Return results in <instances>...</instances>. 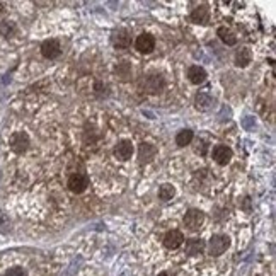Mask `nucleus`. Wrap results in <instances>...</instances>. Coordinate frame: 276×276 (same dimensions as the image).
Listing matches in <instances>:
<instances>
[{
    "label": "nucleus",
    "mask_w": 276,
    "mask_h": 276,
    "mask_svg": "<svg viewBox=\"0 0 276 276\" xmlns=\"http://www.w3.org/2000/svg\"><path fill=\"white\" fill-rule=\"evenodd\" d=\"M203 222H205V213L201 210H196V208H191V210L186 211L184 218H182V223L184 227L191 232H198L201 228Z\"/></svg>",
    "instance_id": "nucleus-1"
},
{
    "label": "nucleus",
    "mask_w": 276,
    "mask_h": 276,
    "mask_svg": "<svg viewBox=\"0 0 276 276\" xmlns=\"http://www.w3.org/2000/svg\"><path fill=\"white\" fill-rule=\"evenodd\" d=\"M228 245H230V239L223 233H216L208 242V254L210 256H220L228 249Z\"/></svg>",
    "instance_id": "nucleus-2"
},
{
    "label": "nucleus",
    "mask_w": 276,
    "mask_h": 276,
    "mask_svg": "<svg viewBox=\"0 0 276 276\" xmlns=\"http://www.w3.org/2000/svg\"><path fill=\"white\" fill-rule=\"evenodd\" d=\"M111 43H113L114 48H118V50L130 48V45H131L130 31H128V29H125V28L114 29V31L111 33Z\"/></svg>",
    "instance_id": "nucleus-3"
},
{
    "label": "nucleus",
    "mask_w": 276,
    "mask_h": 276,
    "mask_svg": "<svg viewBox=\"0 0 276 276\" xmlns=\"http://www.w3.org/2000/svg\"><path fill=\"white\" fill-rule=\"evenodd\" d=\"M135 50H137L138 53H152L155 50V38L152 35H148V33H142L140 36H137V40H135Z\"/></svg>",
    "instance_id": "nucleus-4"
},
{
    "label": "nucleus",
    "mask_w": 276,
    "mask_h": 276,
    "mask_svg": "<svg viewBox=\"0 0 276 276\" xmlns=\"http://www.w3.org/2000/svg\"><path fill=\"white\" fill-rule=\"evenodd\" d=\"M87 186H89L87 174L75 172V174H72V176L69 177V189L72 191V193H75V194L84 193V191L87 189Z\"/></svg>",
    "instance_id": "nucleus-5"
},
{
    "label": "nucleus",
    "mask_w": 276,
    "mask_h": 276,
    "mask_svg": "<svg viewBox=\"0 0 276 276\" xmlns=\"http://www.w3.org/2000/svg\"><path fill=\"white\" fill-rule=\"evenodd\" d=\"M155 155H157L155 145H152V143H148V142L140 143V147H138V162H140V165H148L152 160L155 159Z\"/></svg>",
    "instance_id": "nucleus-6"
},
{
    "label": "nucleus",
    "mask_w": 276,
    "mask_h": 276,
    "mask_svg": "<svg viewBox=\"0 0 276 276\" xmlns=\"http://www.w3.org/2000/svg\"><path fill=\"white\" fill-rule=\"evenodd\" d=\"M143 87H145V91L148 92V94H159V92H162V89L165 87V80H164L162 75L152 74L145 79Z\"/></svg>",
    "instance_id": "nucleus-7"
},
{
    "label": "nucleus",
    "mask_w": 276,
    "mask_h": 276,
    "mask_svg": "<svg viewBox=\"0 0 276 276\" xmlns=\"http://www.w3.org/2000/svg\"><path fill=\"white\" fill-rule=\"evenodd\" d=\"M62 53V46H60V41L58 40H46L43 41V45H41V55H43L45 58H48V60H55L57 57H60Z\"/></svg>",
    "instance_id": "nucleus-8"
},
{
    "label": "nucleus",
    "mask_w": 276,
    "mask_h": 276,
    "mask_svg": "<svg viewBox=\"0 0 276 276\" xmlns=\"http://www.w3.org/2000/svg\"><path fill=\"white\" fill-rule=\"evenodd\" d=\"M232 155H233L232 148L227 145H215L213 150H211V157H213V160L218 165H227L230 162Z\"/></svg>",
    "instance_id": "nucleus-9"
},
{
    "label": "nucleus",
    "mask_w": 276,
    "mask_h": 276,
    "mask_svg": "<svg viewBox=\"0 0 276 276\" xmlns=\"http://www.w3.org/2000/svg\"><path fill=\"white\" fill-rule=\"evenodd\" d=\"M11 148L16 152V154H24V152L29 148V137L24 131H18L11 137Z\"/></svg>",
    "instance_id": "nucleus-10"
},
{
    "label": "nucleus",
    "mask_w": 276,
    "mask_h": 276,
    "mask_svg": "<svg viewBox=\"0 0 276 276\" xmlns=\"http://www.w3.org/2000/svg\"><path fill=\"white\" fill-rule=\"evenodd\" d=\"M131 155H133V143H131L130 140L118 142V145L114 147V157H116L118 160H121V162H125V160L131 159Z\"/></svg>",
    "instance_id": "nucleus-11"
},
{
    "label": "nucleus",
    "mask_w": 276,
    "mask_h": 276,
    "mask_svg": "<svg viewBox=\"0 0 276 276\" xmlns=\"http://www.w3.org/2000/svg\"><path fill=\"white\" fill-rule=\"evenodd\" d=\"M189 19H191V23L199 24V26H205V24H208L210 23V9H208V6L201 4V6H198L196 9H193Z\"/></svg>",
    "instance_id": "nucleus-12"
},
{
    "label": "nucleus",
    "mask_w": 276,
    "mask_h": 276,
    "mask_svg": "<svg viewBox=\"0 0 276 276\" xmlns=\"http://www.w3.org/2000/svg\"><path fill=\"white\" fill-rule=\"evenodd\" d=\"M182 242H184V235H182V232H179V230H169L164 235V245L167 249L181 247Z\"/></svg>",
    "instance_id": "nucleus-13"
},
{
    "label": "nucleus",
    "mask_w": 276,
    "mask_h": 276,
    "mask_svg": "<svg viewBox=\"0 0 276 276\" xmlns=\"http://www.w3.org/2000/svg\"><path fill=\"white\" fill-rule=\"evenodd\" d=\"M188 79L191 84H194V86H199V84H203L206 80V70L203 69V67L199 65H193L188 69Z\"/></svg>",
    "instance_id": "nucleus-14"
},
{
    "label": "nucleus",
    "mask_w": 276,
    "mask_h": 276,
    "mask_svg": "<svg viewBox=\"0 0 276 276\" xmlns=\"http://www.w3.org/2000/svg\"><path fill=\"white\" fill-rule=\"evenodd\" d=\"M213 104L215 99L210 94H206V92H199L194 97V106H196V109H199V111H208Z\"/></svg>",
    "instance_id": "nucleus-15"
},
{
    "label": "nucleus",
    "mask_w": 276,
    "mask_h": 276,
    "mask_svg": "<svg viewBox=\"0 0 276 276\" xmlns=\"http://www.w3.org/2000/svg\"><path fill=\"white\" fill-rule=\"evenodd\" d=\"M250 62H252V52H250L249 48L239 50V52L235 53V57H233V63H235V67H240V69L247 67Z\"/></svg>",
    "instance_id": "nucleus-16"
},
{
    "label": "nucleus",
    "mask_w": 276,
    "mask_h": 276,
    "mask_svg": "<svg viewBox=\"0 0 276 276\" xmlns=\"http://www.w3.org/2000/svg\"><path fill=\"white\" fill-rule=\"evenodd\" d=\"M205 242L201 239H188L186 240V254L188 256H196V254H201L205 250Z\"/></svg>",
    "instance_id": "nucleus-17"
},
{
    "label": "nucleus",
    "mask_w": 276,
    "mask_h": 276,
    "mask_svg": "<svg viewBox=\"0 0 276 276\" xmlns=\"http://www.w3.org/2000/svg\"><path fill=\"white\" fill-rule=\"evenodd\" d=\"M193 138H194L193 131L184 128L176 135V145L177 147H186V145H189V143L193 142Z\"/></svg>",
    "instance_id": "nucleus-18"
},
{
    "label": "nucleus",
    "mask_w": 276,
    "mask_h": 276,
    "mask_svg": "<svg viewBox=\"0 0 276 276\" xmlns=\"http://www.w3.org/2000/svg\"><path fill=\"white\" fill-rule=\"evenodd\" d=\"M216 35L220 36V40L223 41L225 45H228V46H233L237 43V36L233 35V33L230 31V29H227L225 26L222 28H218V31H216Z\"/></svg>",
    "instance_id": "nucleus-19"
},
{
    "label": "nucleus",
    "mask_w": 276,
    "mask_h": 276,
    "mask_svg": "<svg viewBox=\"0 0 276 276\" xmlns=\"http://www.w3.org/2000/svg\"><path fill=\"white\" fill-rule=\"evenodd\" d=\"M176 196V188H174L172 184H162L159 188V198L162 199V201H169V199H172Z\"/></svg>",
    "instance_id": "nucleus-20"
},
{
    "label": "nucleus",
    "mask_w": 276,
    "mask_h": 276,
    "mask_svg": "<svg viewBox=\"0 0 276 276\" xmlns=\"http://www.w3.org/2000/svg\"><path fill=\"white\" fill-rule=\"evenodd\" d=\"M89 138H91V143H94V140L99 138V133H97V130L92 125H87L86 130H84V140H86V143L89 142Z\"/></svg>",
    "instance_id": "nucleus-21"
},
{
    "label": "nucleus",
    "mask_w": 276,
    "mask_h": 276,
    "mask_svg": "<svg viewBox=\"0 0 276 276\" xmlns=\"http://www.w3.org/2000/svg\"><path fill=\"white\" fill-rule=\"evenodd\" d=\"M116 74L120 75L121 79H126V77H128V75L131 74V67H130L126 62L118 63V67H116Z\"/></svg>",
    "instance_id": "nucleus-22"
},
{
    "label": "nucleus",
    "mask_w": 276,
    "mask_h": 276,
    "mask_svg": "<svg viewBox=\"0 0 276 276\" xmlns=\"http://www.w3.org/2000/svg\"><path fill=\"white\" fill-rule=\"evenodd\" d=\"M0 31H2V35L4 36H12L14 35V31H16V26H14V23H4L2 26H0Z\"/></svg>",
    "instance_id": "nucleus-23"
},
{
    "label": "nucleus",
    "mask_w": 276,
    "mask_h": 276,
    "mask_svg": "<svg viewBox=\"0 0 276 276\" xmlns=\"http://www.w3.org/2000/svg\"><path fill=\"white\" fill-rule=\"evenodd\" d=\"M94 92H96L97 97H106V96L109 94V92H108V86H106V84H103V82H97L96 84Z\"/></svg>",
    "instance_id": "nucleus-24"
},
{
    "label": "nucleus",
    "mask_w": 276,
    "mask_h": 276,
    "mask_svg": "<svg viewBox=\"0 0 276 276\" xmlns=\"http://www.w3.org/2000/svg\"><path fill=\"white\" fill-rule=\"evenodd\" d=\"M206 150H208V143L205 142V140H198L196 145H194V152L199 155H205Z\"/></svg>",
    "instance_id": "nucleus-25"
},
{
    "label": "nucleus",
    "mask_w": 276,
    "mask_h": 276,
    "mask_svg": "<svg viewBox=\"0 0 276 276\" xmlns=\"http://www.w3.org/2000/svg\"><path fill=\"white\" fill-rule=\"evenodd\" d=\"M6 276H28V274L23 267H11V269L6 273Z\"/></svg>",
    "instance_id": "nucleus-26"
},
{
    "label": "nucleus",
    "mask_w": 276,
    "mask_h": 276,
    "mask_svg": "<svg viewBox=\"0 0 276 276\" xmlns=\"http://www.w3.org/2000/svg\"><path fill=\"white\" fill-rule=\"evenodd\" d=\"M242 208H244L245 211H250V198L249 196L244 198V205H242Z\"/></svg>",
    "instance_id": "nucleus-27"
},
{
    "label": "nucleus",
    "mask_w": 276,
    "mask_h": 276,
    "mask_svg": "<svg viewBox=\"0 0 276 276\" xmlns=\"http://www.w3.org/2000/svg\"><path fill=\"white\" fill-rule=\"evenodd\" d=\"M157 276H174V274L171 273V271H162V273H159Z\"/></svg>",
    "instance_id": "nucleus-28"
}]
</instances>
